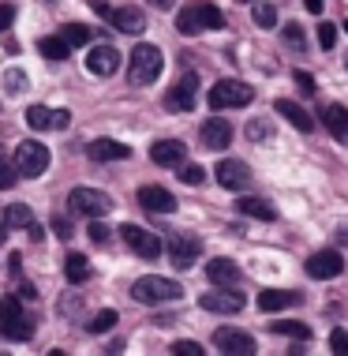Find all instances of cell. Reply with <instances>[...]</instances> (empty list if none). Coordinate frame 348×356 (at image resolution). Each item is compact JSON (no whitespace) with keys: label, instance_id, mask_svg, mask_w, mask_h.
Segmentation results:
<instances>
[{"label":"cell","instance_id":"1","mask_svg":"<svg viewBox=\"0 0 348 356\" xmlns=\"http://www.w3.org/2000/svg\"><path fill=\"white\" fill-rule=\"evenodd\" d=\"M221 26H225V12H221L214 0H191V4H183L180 15H176V31L180 34L221 31Z\"/></svg>","mask_w":348,"mask_h":356},{"label":"cell","instance_id":"2","mask_svg":"<svg viewBox=\"0 0 348 356\" xmlns=\"http://www.w3.org/2000/svg\"><path fill=\"white\" fill-rule=\"evenodd\" d=\"M161 68H165V56H161L158 45L139 42V45L131 49V60H128V79H131L135 86H150V83L161 75Z\"/></svg>","mask_w":348,"mask_h":356},{"label":"cell","instance_id":"3","mask_svg":"<svg viewBox=\"0 0 348 356\" xmlns=\"http://www.w3.org/2000/svg\"><path fill=\"white\" fill-rule=\"evenodd\" d=\"M34 334V319L26 315V307L19 296H4V304H0V338L8 341H31Z\"/></svg>","mask_w":348,"mask_h":356},{"label":"cell","instance_id":"4","mask_svg":"<svg viewBox=\"0 0 348 356\" xmlns=\"http://www.w3.org/2000/svg\"><path fill=\"white\" fill-rule=\"evenodd\" d=\"M251 98H255V90H251L247 83L240 79H221L210 86V109L221 113V109H244V105H251Z\"/></svg>","mask_w":348,"mask_h":356},{"label":"cell","instance_id":"5","mask_svg":"<svg viewBox=\"0 0 348 356\" xmlns=\"http://www.w3.org/2000/svg\"><path fill=\"white\" fill-rule=\"evenodd\" d=\"M131 296L139 304H161V300H180L183 289H180V282H172V277H139V282L131 285Z\"/></svg>","mask_w":348,"mask_h":356},{"label":"cell","instance_id":"6","mask_svg":"<svg viewBox=\"0 0 348 356\" xmlns=\"http://www.w3.org/2000/svg\"><path fill=\"white\" fill-rule=\"evenodd\" d=\"M15 169H19V177H42L49 169V147L38 139H23L15 147Z\"/></svg>","mask_w":348,"mask_h":356},{"label":"cell","instance_id":"7","mask_svg":"<svg viewBox=\"0 0 348 356\" xmlns=\"http://www.w3.org/2000/svg\"><path fill=\"white\" fill-rule=\"evenodd\" d=\"M199 307L217 312V315H236V312H244V293L236 285H217V289L199 296Z\"/></svg>","mask_w":348,"mask_h":356},{"label":"cell","instance_id":"8","mask_svg":"<svg viewBox=\"0 0 348 356\" xmlns=\"http://www.w3.org/2000/svg\"><path fill=\"white\" fill-rule=\"evenodd\" d=\"M195 98H199V75L195 72H183L176 86L165 94V109L169 113H191L195 109Z\"/></svg>","mask_w":348,"mask_h":356},{"label":"cell","instance_id":"9","mask_svg":"<svg viewBox=\"0 0 348 356\" xmlns=\"http://www.w3.org/2000/svg\"><path fill=\"white\" fill-rule=\"evenodd\" d=\"M67 203H72L75 214H86V218H105L113 210V199L101 195V191H94V188H75Z\"/></svg>","mask_w":348,"mask_h":356},{"label":"cell","instance_id":"10","mask_svg":"<svg viewBox=\"0 0 348 356\" xmlns=\"http://www.w3.org/2000/svg\"><path fill=\"white\" fill-rule=\"evenodd\" d=\"M120 240H124V244H128L139 259H158L161 248H165L158 236L147 233V229H139V225H124V229H120Z\"/></svg>","mask_w":348,"mask_h":356},{"label":"cell","instance_id":"11","mask_svg":"<svg viewBox=\"0 0 348 356\" xmlns=\"http://www.w3.org/2000/svg\"><path fill=\"white\" fill-rule=\"evenodd\" d=\"M26 124H31L34 131H60L72 124V113L67 109H49V105H31L26 109Z\"/></svg>","mask_w":348,"mask_h":356},{"label":"cell","instance_id":"12","mask_svg":"<svg viewBox=\"0 0 348 356\" xmlns=\"http://www.w3.org/2000/svg\"><path fill=\"white\" fill-rule=\"evenodd\" d=\"M214 345H217L221 353H229V356H251V353L258 349L255 338L244 334V330H236V326H221V330L214 334Z\"/></svg>","mask_w":348,"mask_h":356},{"label":"cell","instance_id":"13","mask_svg":"<svg viewBox=\"0 0 348 356\" xmlns=\"http://www.w3.org/2000/svg\"><path fill=\"white\" fill-rule=\"evenodd\" d=\"M345 270V255L337 252V248H322L318 255L307 259V274L318 277V282H330V277H337Z\"/></svg>","mask_w":348,"mask_h":356},{"label":"cell","instance_id":"14","mask_svg":"<svg viewBox=\"0 0 348 356\" xmlns=\"http://www.w3.org/2000/svg\"><path fill=\"white\" fill-rule=\"evenodd\" d=\"M116 68H120V53H116L113 45H94V49L86 53V72L98 75V79H109Z\"/></svg>","mask_w":348,"mask_h":356},{"label":"cell","instance_id":"15","mask_svg":"<svg viewBox=\"0 0 348 356\" xmlns=\"http://www.w3.org/2000/svg\"><path fill=\"white\" fill-rule=\"evenodd\" d=\"M139 207L150 210V214H172V210H176V195H172L169 188L147 184V188H139Z\"/></svg>","mask_w":348,"mask_h":356},{"label":"cell","instance_id":"16","mask_svg":"<svg viewBox=\"0 0 348 356\" xmlns=\"http://www.w3.org/2000/svg\"><path fill=\"white\" fill-rule=\"evenodd\" d=\"M150 158H154V165H161V169H180L183 158H188V147H183L180 139H161L150 147Z\"/></svg>","mask_w":348,"mask_h":356},{"label":"cell","instance_id":"17","mask_svg":"<svg viewBox=\"0 0 348 356\" xmlns=\"http://www.w3.org/2000/svg\"><path fill=\"white\" fill-rule=\"evenodd\" d=\"M217 184L229 188V191H244L251 184V169L244 165V161H236V158H225L217 165Z\"/></svg>","mask_w":348,"mask_h":356},{"label":"cell","instance_id":"18","mask_svg":"<svg viewBox=\"0 0 348 356\" xmlns=\"http://www.w3.org/2000/svg\"><path fill=\"white\" fill-rule=\"evenodd\" d=\"M105 19H109L116 31H124V34H142L147 31V15H142L139 8H113Z\"/></svg>","mask_w":348,"mask_h":356},{"label":"cell","instance_id":"19","mask_svg":"<svg viewBox=\"0 0 348 356\" xmlns=\"http://www.w3.org/2000/svg\"><path fill=\"white\" fill-rule=\"evenodd\" d=\"M274 109L281 113V117L292 124L296 131H304V136H307V131H315V117L304 109V105H296V102H288V98H277V102H274Z\"/></svg>","mask_w":348,"mask_h":356},{"label":"cell","instance_id":"20","mask_svg":"<svg viewBox=\"0 0 348 356\" xmlns=\"http://www.w3.org/2000/svg\"><path fill=\"white\" fill-rule=\"evenodd\" d=\"M202 143H206L210 150H225L232 143V124L221 120V117H210L206 124H202Z\"/></svg>","mask_w":348,"mask_h":356},{"label":"cell","instance_id":"21","mask_svg":"<svg viewBox=\"0 0 348 356\" xmlns=\"http://www.w3.org/2000/svg\"><path fill=\"white\" fill-rule=\"evenodd\" d=\"M86 154L94 161H124V158H131V147L128 143H116V139H94L86 147Z\"/></svg>","mask_w":348,"mask_h":356},{"label":"cell","instance_id":"22","mask_svg":"<svg viewBox=\"0 0 348 356\" xmlns=\"http://www.w3.org/2000/svg\"><path fill=\"white\" fill-rule=\"evenodd\" d=\"M236 210L247 214V218H258V221H277V207L266 203V199H258V195H240Z\"/></svg>","mask_w":348,"mask_h":356},{"label":"cell","instance_id":"23","mask_svg":"<svg viewBox=\"0 0 348 356\" xmlns=\"http://www.w3.org/2000/svg\"><path fill=\"white\" fill-rule=\"evenodd\" d=\"M322 124H326V131H330L337 143H348V109L345 105H326Z\"/></svg>","mask_w":348,"mask_h":356},{"label":"cell","instance_id":"24","mask_svg":"<svg viewBox=\"0 0 348 356\" xmlns=\"http://www.w3.org/2000/svg\"><path fill=\"white\" fill-rule=\"evenodd\" d=\"M206 277L214 285H240V266L232 259H210L206 263Z\"/></svg>","mask_w":348,"mask_h":356},{"label":"cell","instance_id":"25","mask_svg":"<svg viewBox=\"0 0 348 356\" xmlns=\"http://www.w3.org/2000/svg\"><path fill=\"white\" fill-rule=\"evenodd\" d=\"M288 304H299V293H288V289H263L258 293V312H281Z\"/></svg>","mask_w":348,"mask_h":356},{"label":"cell","instance_id":"26","mask_svg":"<svg viewBox=\"0 0 348 356\" xmlns=\"http://www.w3.org/2000/svg\"><path fill=\"white\" fill-rule=\"evenodd\" d=\"M169 255H172V263L176 266H191L199 259V240H191V236H176L169 244Z\"/></svg>","mask_w":348,"mask_h":356},{"label":"cell","instance_id":"27","mask_svg":"<svg viewBox=\"0 0 348 356\" xmlns=\"http://www.w3.org/2000/svg\"><path fill=\"white\" fill-rule=\"evenodd\" d=\"M270 330L281 334V338H296V341H307V338H311V326L299 323V319H274V323H270Z\"/></svg>","mask_w":348,"mask_h":356},{"label":"cell","instance_id":"28","mask_svg":"<svg viewBox=\"0 0 348 356\" xmlns=\"http://www.w3.org/2000/svg\"><path fill=\"white\" fill-rule=\"evenodd\" d=\"M64 277H67L72 285H83L86 277H90V263H86V255H79V252L67 255V263H64Z\"/></svg>","mask_w":348,"mask_h":356},{"label":"cell","instance_id":"29","mask_svg":"<svg viewBox=\"0 0 348 356\" xmlns=\"http://www.w3.org/2000/svg\"><path fill=\"white\" fill-rule=\"evenodd\" d=\"M38 49H42V56H45V60H67V53H72V45H67L60 34H53V38H42V42H38Z\"/></svg>","mask_w":348,"mask_h":356},{"label":"cell","instance_id":"30","mask_svg":"<svg viewBox=\"0 0 348 356\" xmlns=\"http://www.w3.org/2000/svg\"><path fill=\"white\" fill-rule=\"evenodd\" d=\"M60 38H64L67 45H72V49H79V45H90L94 31H90V26H83V23H67L64 31H60Z\"/></svg>","mask_w":348,"mask_h":356},{"label":"cell","instance_id":"31","mask_svg":"<svg viewBox=\"0 0 348 356\" xmlns=\"http://www.w3.org/2000/svg\"><path fill=\"white\" fill-rule=\"evenodd\" d=\"M4 221H8V229H26L34 221V214H31V207H23V203H12L4 210Z\"/></svg>","mask_w":348,"mask_h":356},{"label":"cell","instance_id":"32","mask_svg":"<svg viewBox=\"0 0 348 356\" xmlns=\"http://www.w3.org/2000/svg\"><path fill=\"white\" fill-rule=\"evenodd\" d=\"M23 90H26V75L19 68H8L4 72V94H8V98H15V94H23Z\"/></svg>","mask_w":348,"mask_h":356},{"label":"cell","instance_id":"33","mask_svg":"<svg viewBox=\"0 0 348 356\" xmlns=\"http://www.w3.org/2000/svg\"><path fill=\"white\" fill-rule=\"evenodd\" d=\"M255 23L263 26V31H270V26H277V8L274 4H255Z\"/></svg>","mask_w":348,"mask_h":356},{"label":"cell","instance_id":"34","mask_svg":"<svg viewBox=\"0 0 348 356\" xmlns=\"http://www.w3.org/2000/svg\"><path fill=\"white\" fill-rule=\"evenodd\" d=\"M285 45H288V49H296V53H304V49H307V42H304V26H299V23H288V26H285Z\"/></svg>","mask_w":348,"mask_h":356},{"label":"cell","instance_id":"35","mask_svg":"<svg viewBox=\"0 0 348 356\" xmlns=\"http://www.w3.org/2000/svg\"><path fill=\"white\" fill-rule=\"evenodd\" d=\"M15 180H19L15 158H4V154H0V188H12Z\"/></svg>","mask_w":348,"mask_h":356},{"label":"cell","instance_id":"36","mask_svg":"<svg viewBox=\"0 0 348 356\" xmlns=\"http://www.w3.org/2000/svg\"><path fill=\"white\" fill-rule=\"evenodd\" d=\"M116 319H120L116 312H98V315L90 319V334H105V330H113Z\"/></svg>","mask_w":348,"mask_h":356},{"label":"cell","instance_id":"37","mask_svg":"<svg viewBox=\"0 0 348 356\" xmlns=\"http://www.w3.org/2000/svg\"><path fill=\"white\" fill-rule=\"evenodd\" d=\"M176 172H180L183 184H202V180H206V169H202V165H188V161H183Z\"/></svg>","mask_w":348,"mask_h":356},{"label":"cell","instance_id":"38","mask_svg":"<svg viewBox=\"0 0 348 356\" xmlns=\"http://www.w3.org/2000/svg\"><path fill=\"white\" fill-rule=\"evenodd\" d=\"M318 45H322V49H333V45H337V26L333 23L318 26Z\"/></svg>","mask_w":348,"mask_h":356},{"label":"cell","instance_id":"39","mask_svg":"<svg viewBox=\"0 0 348 356\" xmlns=\"http://www.w3.org/2000/svg\"><path fill=\"white\" fill-rule=\"evenodd\" d=\"M266 136H270V124L266 120H251L247 124V139L251 143H258V139H266Z\"/></svg>","mask_w":348,"mask_h":356},{"label":"cell","instance_id":"40","mask_svg":"<svg viewBox=\"0 0 348 356\" xmlns=\"http://www.w3.org/2000/svg\"><path fill=\"white\" fill-rule=\"evenodd\" d=\"M90 240H98V244L109 240V225H105L101 218H90Z\"/></svg>","mask_w":348,"mask_h":356},{"label":"cell","instance_id":"41","mask_svg":"<svg viewBox=\"0 0 348 356\" xmlns=\"http://www.w3.org/2000/svg\"><path fill=\"white\" fill-rule=\"evenodd\" d=\"M172 353H176V356H202V345H195V341H176V345H172Z\"/></svg>","mask_w":348,"mask_h":356},{"label":"cell","instance_id":"42","mask_svg":"<svg viewBox=\"0 0 348 356\" xmlns=\"http://www.w3.org/2000/svg\"><path fill=\"white\" fill-rule=\"evenodd\" d=\"M330 349L333 353H348V330H333L330 334Z\"/></svg>","mask_w":348,"mask_h":356},{"label":"cell","instance_id":"43","mask_svg":"<svg viewBox=\"0 0 348 356\" xmlns=\"http://www.w3.org/2000/svg\"><path fill=\"white\" fill-rule=\"evenodd\" d=\"M53 233L60 236V240H67V236L75 233V229H72V221H67V218H53Z\"/></svg>","mask_w":348,"mask_h":356},{"label":"cell","instance_id":"44","mask_svg":"<svg viewBox=\"0 0 348 356\" xmlns=\"http://www.w3.org/2000/svg\"><path fill=\"white\" fill-rule=\"evenodd\" d=\"M296 83H299V90H304V98H315V79H311L307 72H299Z\"/></svg>","mask_w":348,"mask_h":356},{"label":"cell","instance_id":"45","mask_svg":"<svg viewBox=\"0 0 348 356\" xmlns=\"http://www.w3.org/2000/svg\"><path fill=\"white\" fill-rule=\"evenodd\" d=\"M12 23H15V8L12 4H0V31H8Z\"/></svg>","mask_w":348,"mask_h":356},{"label":"cell","instance_id":"46","mask_svg":"<svg viewBox=\"0 0 348 356\" xmlns=\"http://www.w3.org/2000/svg\"><path fill=\"white\" fill-rule=\"evenodd\" d=\"M34 296H38V289H34V285H26V282L19 285V300H34Z\"/></svg>","mask_w":348,"mask_h":356},{"label":"cell","instance_id":"47","mask_svg":"<svg viewBox=\"0 0 348 356\" xmlns=\"http://www.w3.org/2000/svg\"><path fill=\"white\" fill-rule=\"evenodd\" d=\"M147 4H150V8H161V12H169V8L176 4V0H147Z\"/></svg>","mask_w":348,"mask_h":356},{"label":"cell","instance_id":"48","mask_svg":"<svg viewBox=\"0 0 348 356\" xmlns=\"http://www.w3.org/2000/svg\"><path fill=\"white\" fill-rule=\"evenodd\" d=\"M304 4H307V12H315V15H318V12H322L326 0H304Z\"/></svg>","mask_w":348,"mask_h":356},{"label":"cell","instance_id":"49","mask_svg":"<svg viewBox=\"0 0 348 356\" xmlns=\"http://www.w3.org/2000/svg\"><path fill=\"white\" fill-rule=\"evenodd\" d=\"M4 240H8V221L0 218V244H4Z\"/></svg>","mask_w":348,"mask_h":356},{"label":"cell","instance_id":"50","mask_svg":"<svg viewBox=\"0 0 348 356\" xmlns=\"http://www.w3.org/2000/svg\"><path fill=\"white\" fill-rule=\"evenodd\" d=\"M345 31H348V23H345Z\"/></svg>","mask_w":348,"mask_h":356}]
</instances>
